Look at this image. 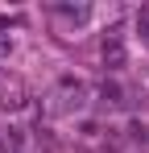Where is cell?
Here are the masks:
<instances>
[{
  "label": "cell",
  "instance_id": "cell-1",
  "mask_svg": "<svg viewBox=\"0 0 149 153\" xmlns=\"http://www.w3.org/2000/svg\"><path fill=\"white\" fill-rule=\"evenodd\" d=\"M104 62H108V71H120V66H124V46H120V37H108V42H104Z\"/></svg>",
  "mask_w": 149,
  "mask_h": 153
},
{
  "label": "cell",
  "instance_id": "cell-2",
  "mask_svg": "<svg viewBox=\"0 0 149 153\" xmlns=\"http://www.w3.org/2000/svg\"><path fill=\"white\" fill-rule=\"evenodd\" d=\"M99 100H104V103H112V108H116V103H124V91L116 87V83H104V87H99Z\"/></svg>",
  "mask_w": 149,
  "mask_h": 153
},
{
  "label": "cell",
  "instance_id": "cell-3",
  "mask_svg": "<svg viewBox=\"0 0 149 153\" xmlns=\"http://www.w3.org/2000/svg\"><path fill=\"white\" fill-rule=\"evenodd\" d=\"M133 141H137L141 149H149V124H141V120H137V124H133Z\"/></svg>",
  "mask_w": 149,
  "mask_h": 153
}]
</instances>
